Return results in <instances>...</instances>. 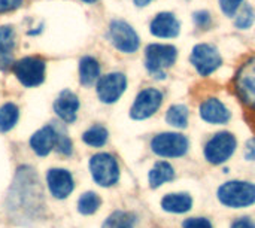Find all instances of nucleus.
<instances>
[{"mask_svg": "<svg viewBox=\"0 0 255 228\" xmlns=\"http://www.w3.org/2000/svg\"><path fill=\"white\" fill-rule=\"evenodd\" d=\"M182 228H214L206 218H190L182 223Z\"/></svg>", "mask_w": 255, "mask_h": 228, "instance_id": "29", "label": "nucleus"}, {"mask_svg": "<svg viewBox=\"0 0 255 228\" xmlns=\"http://www.w3.org/2000/svg\"><path fill=\"white\" fill-rule=\"evenodd\" d=\"M127 88V78L123 73H109L99 79L97 96L103 103H115Z\"/></svg>", "mask_w": 255, "mask_h": 228, "instance_id": "11", "label": "nucleus"}, {"mask_svg": "<svg viewBox=\"0 0 255 228\" xmlns=\"http://www.w3.org/2000/svg\"><path fill=\"white\" fill-rule=\"evenodd\" d=\"M232 228H255V223L250 218H239L233 223Z\"/></svg>", "mask_w": 255, "mask_h": 228, "instance_id": "34", "label": "nucleus"}, {"mask_svg": "<svg viewBox=\"0 0 255 228\" xmlns=\"http://www.w3.org/2000/svg\"><path fill=\"white\" fill-rule=\"evenodd\" d=\"M149 30L155 37L172 39L176 37L181 31V24L176 16L170 12H161L154 16L149 24Z\"/></svg>", "mask_w": 255, "mask_h": 228, "instance_id": "13", "label": "nucleus"}, {"mask_svg": "<svg viewBox=\"0 0 255 228\" xmlns=\"http://www.w3.org/2000/svg\"><path fill=\"white\" fill-rule=\"evenodd\" d=\"M236 148L238 140L235 134L229 131H220L205 145V158L211 164H223L235 154Z\"/></svg>", "mask_w": 255, "mask_h": 228, "instance_id": "5", "label": "nucleus"}, {"mask_svg": "<svg viewBox=\"0 0 255 228\" xmlns=\"http://www.w3.org/2000/svg\"><path fill=\"white\" fill-rule=\"evenodd\" d=\"M15 46V33L9 25L0 27V52H12Z\"/></svg>", "mask_w": 255, "mask_h": 228, "instance_id": "26", "label": "nucleus"}, {"mask_svg": "<svg viewBox=\"0 0 255 228\" xmlns=\"http://www.w3.org/2000/svg\"><path fill=\"white\" fill-rule=\"evenodd\" d=\"M82 1H85V3H94L96 0H82Z\"/></svg>", "mask_w": 255, "mask_h": 228, "instance_id": "36", "label": "nucleus"}, {"mask_svg": "<svg viewBox=\"0 0 255 228\" xmlns=\"http://www.w3.org/2000/svg\"><path fill=\"white\" fill-rule=\"evenodd\" d=\"M55 146L64 155H70V152H72V142L64 134H60V133L57 134V145Z\"/></svg>", "mask_w": 255, "mask_h": 228, "instance_id": "30", "label": "nucleus"}, {"mask_svg": "<svg viewBox=\"0 0 255 228\" xmlns=\"http://www.w3.org/2000/svg\"><path fill=\"white\" fill-rule=\"evenodd\" d=\"M18 108L13 103H6L0 108V131H9L18 121Z\"/></svg>", "mask_w": 255, "mask_h": 228, "instance_id": "22", "label": "nucleus"}, {"mask_svg": "<svg viewBox=\"0 0 255 228\" xmlns=\"http://www.w3.org/2000/svg\"><path fill=\"white\" fill-rule=\"evenodd\" d=\"M221 10L227 15V16H235L236 12L239 10V7L242 6L244 0H218Z\"/></svg>", "mask_w": 255, "mask_h": 228, "instance_id": "28", "label": "nucleus"}, {"mask_svg": "<svg viewBox=\"0 0 255 228\" xmlns=\"http://www.w3.org/2000/svg\"><path fill=\"white\" fill-rule=\"evenodd\" d=\"M136 217L130 212L117 211L108 217L102 228H134Z\"/></svg>", "mask_w": 255, "mask_h": 228, "instance_id": "21", "label": "nucleus"}, {"mask_svg": "<svg viewBox=\"0 0 255 228\" xmlns=\"http://www.w3.org/2000/svg\"><path fill=\"white\" fill-rule=\"evenodd\" d=\"M245 158L248 161H255V137L247 142V146H245Z\"/></svg>", "mask_w": 255, "mask_h": 228, "instance_id": "33", "label": "nucleus"}, {"mask_svg": "<svg viewBox=\"0 0 255 228\" xmlns=\"http://www.w3.org/2000/svg\"><path fill=\"white\" fill-rule=\"evenodd\" d=\"M13 66L12 52H0V70H7Z\"/></svg>", "mask_w": 255, "mask_h": 228, "instance_id": "32", "label": "nucleus"}, {"mask_svg": "<svg viewBox=\"0 0 255 228\" xmlns=\"http://www.w3.org/2000/svg\"><path fill=\"white\" fill-rule=\"evenodd\" d=\"M57 131L52 125H46L40 130H37L31 139H30V145L33 148V151L40 155V157H45L48 155L52 148L57 145Z\"/></svg>", "mask_w": 255, "mask_h": 228, "instance_id": "16", "label": "nucleus"}, {"mask_svg": "<svg viewBox=\"0 0 255 228\" xmlns=\"http://www.w3.org/2000/svg\"><path fill=\"white\" fill-rule=\"evenodd\" d=\"M100 205H102V200L96 193H85L81 196L78 202V211L82 215H93L94 212H97Z\"/></svg>", "mask_w": 255, "mask_h": 228, "instance_id": "24", "label": "nucleus"}, {"mask_svg": "<svg viewBox=\"0 0 255 228\" xmlns=\"http://www.w3.org/2000/svg\"><path fill=\"white\" fill-rule=\"evenodd\" d=\"M191 206H193V199L187 193L167 194L161 200L163 211L169 214H185L191 209Z\"/></svg>", "mask_w": 255, "mask_h": 228, "instance_id": "17", "label": "nucleus"}, {"mask_svg": "<svg viewBox=\"0 0 255 228\" xmlns=\"http://www.w3.org/2000/svg\"><path fill=\"white\" fill-rule=\"evenodd\" d=\"M133 1H134V4H136V6L143 7V6H146L148 3H151L152 0H133Z\"/></svg>", "mask_w": 255, "mask_h": 228, "instance_id": "35", "label": "nucleus"}, {"mask_svg": "<svg viewBox=\"0 0 255 228\" xmlns=\"http://www.w3.org/2000/svg\"><path fill=\"white\" fill-rule=\"evenodd\" d=\"M178 58V49L169 43H151L145 49V67L157 79L166 76V69L172 67Z\"/></svg>", "mask_w": 255, "mask_h": 228, "instance_id": "2", "label": "nucleus"}, {"mask_svg": "<svg viewBox=\"0 0 255 228\" xmlns=\"http://www.w3.org/2000/svg\"><path fill=\"white\" fill-rule=\"evenodd\" d=\"M109 39L114 43V46L126 54H133L139 48V36L134 31V28L127 24L126 21L115 19L109 25Z\"/></svg>", "mask_w": 255, "mask_h": 228, "instance_id": "9", "label": "nucleus"}, {"mask_svg": "<svg viewBox=\"0 0 255 228\" xmlns=\"http://www.w3.org/2000/svg\"><path fill=\"white\" fill-rule=\"evenodd\" d=\"M218 200L232 209H242L255 203V185L244 181H230L218 188Z\"/></svg>", "mask_w": 255, "mask_h": 228, "instance_id": "3", "label": "nucleus"}, {"mask_svg": "<svg viewBox=\"0 0 255 228\" xmlns=\"http://www.w3.org/2000/svg\"><path fill=\"white\" fill-rule=\"evenodd\" d=\"M163 103V93L157 88H145L142 90L131 109H130V116L136 121H142L146 119L149 116H152L161 106Z\"/></svg>", "mask_w": 255, "mask_h": 228, "instance_id": "10", "label": "nucleus"}, {"mask_svg": "<svg viewBox=\"0 0 255 228\" xmlns=\"http://www.w3.org/2000/svg\"><path fill=\"white\" fill-rule=\"evenodd\" d=\"M188 108L184 105H173L166 112V121L169 125L176 128H185L188 125Z\"/></svg>", "mask_w": 255, "mask_h": 228, "instance_id": "20", "label": "nucleus"}, {"mask_svg": "<svg viewBox=\"0 0 255 228\" xmlns=\"http://www.w3.org/2000/svg\"><path fill=\"white\" fill-rule=\"evenodd\" d=\"M100 76V66L96 58L84 57L79 61V79L82 85H93Z\"/></svg>", "mask_w": 255, "mask_h": 228, "instance_id": "19", "label": "nucleus"}, {"mask_svg": "<svg viewBox=\"0 0 255 228\" xmlns=\"http://www.w3.org/2000/svg\"><path fill=\"white\" fill-rule=\"evenodd\" d=\"M190 61L194 66V69L199 72L200 76L212 75L223 64V58H221L218 49L214 45H209V43L196 45L193 48V51H191Z\"/></svg>", "mask_w": 255, "mask_h": 228, "instance_id": "8", "label": "nucleus"}, {"mask_svg": "<svg viewBox=\"0 0 255 228\" xmlns=\"http://www.w3.org/2000/svg\"><path fill=\"white\" fill-rule=\"evenodd\" d=\"M93 179L100 187H112L120 179V167L117 160L109 154H96L90 160Z\"/></svg>", "mask_w": 255, "mask_h": 228, "instance_id": "6", "label": "nucleus"}, {"mask_svg": "<svg viewBox=\"0 0 255 228\" xmlns=\"http://www.w3.org/2000/svg\"><path fill=\"white\" fill-rule=\"evenodd\" d=\"M236 19H235V25L241 30H247L250 28L255 21V12L251 4H244L239 7V10L236 12Z\"/></svg>", "mask_w": 255, "mask_h": 228, "instance_id": "25", "label": "nucleus"}, {"mask_svg": "<svg viewBox=\"0 0 255 228\" xmlns=\"http://www.w3.org/2000/svg\"><path fill=\"white\" fill-rule=\"evenodd\" d=\"M46 64L40 57H25L13 63L12 70L24 87L40 85L45 79Z\"/></svg>", "mask_w": 255, "mask_h": 228, "instance_id": "7", "label": "nucleus"}, {"mask_svg": "<svg viewBox=\"0 0 255 228\" xmlns=\"http://www.w3.org/2000/svg\"><path fill=\"white\" fill-rule=\"evenodd\" d=\"M200 116L205 122L208 124H214V125H223L227 124L232 118L230 111L226 108V105L223 102H220L218 99H206L205 102H202L200 105Z\"/></svg>", "mask_w": 255, "mask_h": 228, "instance_id": "12", "label": "nucleus"}, {"mask_svg": "<svg viewBox=\"0 0 255 228\" xmlns=\"http://www.w3.org/2000/svg\"><path fill=\"white\" fill-rule=\"evenodd\" d=\"M233 90L244 106L255 114V55L241 64L235 78Z\"/></svg>", "mask_w": 255, "mask_h": 228, "instance_id": "1", "label": "nucleus"}, {"mask_svg": "<svg viewBox=\"0 0 255 228\" xmlns=\"http://www.w3.org/2000/svg\"><path fill=\"white\" fill-rule=\"evenodd\" d=\"M190 142L181 133H160L151 140V149L155 155L164 158H179L188 152Z\"/></svg>", "mask_w": 255, "mask_h": 228, "instance_id": "4", "label": "nucleus"}, {"mask_svg": "<svg viewBox=\"0 0 255 228\" xmlns=\"http://www.w3.org/2000/svg\"><path fill=\"white\" fill-rule=\"evenodd\" d=\"M49 191L57 199H66L75 188L72 175L64 169H52L46 175Z\"/></svg>", "mask_w": 255, "mask_h": 228, "instance_id": "14", "label": "nucleus"}, {"mask_svg": "<svg viewBox=\"0 0 255 228\" xmlns=\"http://www.w3.org/2000/svg\"><path fill=\"white\" fill-rule=\"evenodd\" d=\"M173 178H175V170L166 161H157L148 175L151 188H158V187L164 185L166 182H170Z\"/></svg>", "mask_w": 255, "mask_h": 228, "instance_id": "18", "label": "nucleus"}, {"mask_svg": "<svg viewBox=\"0 0 255 228\" xmlns=\"http://www.w3.org/2000/svg\"><path fill=\"white\" fill-rule=\"evenodd\" d=\"M193 21L194 24L202 28V30H208L212 25V16L208 10H199L193 15Z\"/></svg>", "mask_w": 255, "mask_h": 228, "instance_id": "27", "label": "nucleus"}, {"mask_svg": "<svg viewBox=\"0 0 255 228\" xmlns=\"http://www.w3.org/2000/svg\"><path fill=\"white\" fill-rule=\"evenodd\" d=\"M78 109H79V100L69 90L61 91V94L57 97V100L54 103L55 114L66 122H73L76 119Z\"/></svg>", "mask_w": 255, "mask_h": 228, "instance_id": "15", "label": "nucleus"}, {"mask_svg": "<svg viewBox=\"0 0 255 228\" xmlns=\"http://www.w3.org/2000/svg\"><path fill=\"white\" fill-rule=\"evenodd\" d=\"M82 140L94 148H100L108 140V130L102 125H93L82 134Z\"/></svg>", "mask_w": 255, "mask_h": 228, "instance_id": "23", "label": "nucleus"}, {"mask_svg": "<svg viewBox=\"0 0 255 228\" xmlns=\"http://www.w3.org/2000/svg\"><path fill=\"white\" fill-rule=\"evenodd\" d=\"M22 0H0V13L1 12H10L16 7H19Z\"/></svg>", "mask_w": 255, "mask_h": 228, "instance_id": "31", "label": "nucleus"}]
</instances>
